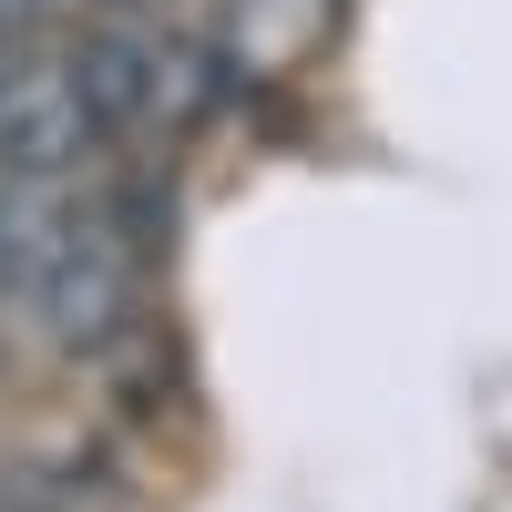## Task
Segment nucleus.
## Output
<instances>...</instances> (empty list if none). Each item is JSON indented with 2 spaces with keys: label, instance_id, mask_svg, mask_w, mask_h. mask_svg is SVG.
I'll return each mask as SVG.
<instances>
[{
  "label": "nucleus",
  "instance_id": "nucleus-1",
  "mask_svg": "<svg viewBox=\"0 0 512 512\" xmlns=\"http://www.w3.org/2000/svg\"><path fill=\"white\" fill-rule=\"evenodd\" d=\"M134 277H144V226L113 185H52L21 205V308L62 359L123 338Z\"/></svg>",
  "mask_w": 512,
  "mask_h": 512
},
{
  "label": "nucleus",
  "instance_id": "nucleus-2",
  "mask_svg": "<svg viewBox=\"0 0 512 512\" xmlns=\"http://www.w3.org/2000/svg\"><path fill=\"white\" fill-rule=\"evenodd\" d=\"M113 134L103 113L82 103L72 62H0V185L11 195H52V185H82V164H93Z\"/></svg>",
  "mask_w": 512,
  "mask_h": 512
},
{
  "label": "nucleus",
  "instance_id": "nucleus-3",
  "mask_svg": "<svg viewBox=\"0 0 512 512\" xmlns=\"http://www.w3.org/2000/svg\"><path fill=\"white\" fill-rule=\"evenodd\" d=\"M52 21H72V0H0V62H21Z\"/></svg>",
  "mask_w": 512,
  "mask_h": 512
},
{
  "label": "nucleus",
  "instance_id": "nucleus-4",
  "mask_svg": "<svg viewBox=\"0 0 512 512\" xmlns=\"http://www.w3.org/2000/svg\"><path fill=\"white\" fill-rule=\"evenodd\" d=\"M175 0H72V21H164Z\"/></svg>",
  "mask_w": 512,
  "mask_h": 512
}]
</instances>
